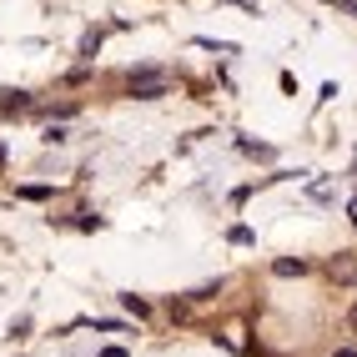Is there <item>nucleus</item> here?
I'll use <instances>...</instances> for the list:
<instances>
[{"mask_svg":"<svg viewBox=\"0 0 357 357\" xmlns=\"http://www.w3.org/2000/svg\"><path fill=\"white\" fill-rule=\"evenodd\" d=\"M126 91L131 96H141V101H156V96H166V91H172V76H166V70H131L126 76Z\"/></svg>","mask_w":357,"mask_h":357,"instance_id":"obj_1","label":"nucleus"},{"mask_svg":"<svg viewBox=\"0 0 357 357\" xmlns=\"http://www.w3.org/2000/svg\"><path fill=\"white\" fill-rule=\"evenodd\" d=\"M332 282H342V287H347V282H357V257L352 252H342V257H332Z\"/></svg>","mask_w":357,"mask_h":357,"instance_id":"obj_2","label":"nucleus"},{"mask_svg":"<svg viewBox=\"0 0 357 357\" xmlns=\"http://www.w3.org/2000/svg\"><path fill=\"white\" fill-rule=\"evenodd\" d=\"M31 106V96L26 91H6V96H0V116H10V111H26Z\"/></svg>","mask_w":357,"mask_h":357,"instance_id":"obj_3","label":"nucleus"},{"mask_svg":"<svg viewBox=\"0 0 357 357\" xmlns=\"http://www.w3.org/2000/svg\"><path fill=\"white\" fill-rule=\"evenodd\" d=\"M272 272H277V277H302V272H307V261H302V257H297V261H292V257H282Z\"/></svg>","mask_w":357,"mask_h":357,"instance_id":"obj_4","label":"nucleus"},{"mask_svg":"<svg viewBox=\"0 0 357 357\" xmlns=\"http://www.w3.org/2000/svg\"><path fill=\"white\" fill-rule=\"evenodd\" d=\"M347 322H352V327H357V302H352V312H347Z\"/></svg>","mask_w":357,"mask_h":357,"instance_id":"obj_5","label":"nucleus"},{"mask_svg":"<svg viewBox=\"0 0 357 357\" xmlns=\"http://www.w3.org/2000/svg\"><path fill=\"white\" fill-rule=\"evenodd\" d=\"M0 166H6V146H0Z\"/></svg>","mask_w":357,"mask_h":357,"instance_id":"obj_6","label":"nucleus"},{"mask_svg":"<svg viewBox=\"0 0 357 357\" xmlns=\"http://www.w3.org/2000/svg\"><path fill=\"white\" fill-rule=\"evenodd\" d=\"M352 222H357V202H352Z\"/></svg>","mask_w":357,"mask_h":357,"instance_id":"obj_7","label":"nucleus"},{"mask_svg":"<svg viewBox=\"0 0 357 357\" xmlns=\"http://www.w3.org/2000/svg\"><path fill=\"white\" fill-rule=\"evenodd\" d=\"M337 357H357V352H337Z\"/></svg>","mask_w":357,"mask_h":357,"instance_id":"obj_8","label":"nucleus"}]
</instances>
